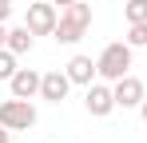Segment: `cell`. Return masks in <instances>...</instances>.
<instances>
[{"label": "cell", "mask_w": 147, "mask_h": 143, "mask_svg": "<svg viewBox=\"0 0 147 143\" xmlns=\"http://www.w3.org/2000/svg\"><path fill=\"white\" fill-rule=\"evenodd\" d=\"M40 72L32 68H16V76H12V95H20V99H32V95L40 92Z\"/></svg>", "instance_id": "obj_8"}, {"label": "cell", "mask_w": 147, "mask_h": 143, "mask_svg": "<svg viewBox=\"0 0 147 143\" xmlns=\"http://www.w3.org/2000/svg\"><path fill=\"white\" fill-rule=\"evenodd\" d=\"M84 103H88L92 115H107V111L115 107V92H111L107 84H88V99H84Z\"/></svg>", "instance_id": "obj_6"}, {"label": "cell", "mask_w": 147, "mask_h": 143, "mask_svg": "<svg viewBox=\"0 0 147 143\" xmlns=\"http://www.w3.org/2000/svg\"><path fill=\"white\" fill-rule=\"evenodd\" d=\"M127 44L131 48H147V20H135L127 28Z\"/></svg>", "instance_id": "obj_11"}, {"label": "cell", "mask_w": 147, "mask_h": 143, "mask_svg": "<svg viewBox=\"0 0 147 143\" xmlns=\"http://www.w3.org/2000/svg\"><path fill=\"white\" fill-rule=\"evenodd\" d=\"M88 24H92V8L80 4V0H72V4H64V12H60L52 36H56L60 44H72V40H80V36L88 32Z\"/></svg>", "instance_id": "obj_1"}, {"label": "cell", "mask_w": 147, "mask_h": 143, "mask_svg": "<svg viewBox=\"0 0 147 143\" xmlns=\"http://www.w3.org/2000/svg\"><path fill=\"white\" fill-rule=\"evenodd\" d=\"M8 44V28H4V20H0V48Z\"/></svg>", "instance_id": "obj_14"}, {"label": "cell", "mask_w": 147, "mask_h": 143, "mask_svg": "<svg viewBox=\"0 0 147 143\" xmlns=\"http://www.w3.org/2000/svg\"><path fill=\"white\" fill-rule=\"evenodd\" d=\"M8 52H16V56H24L28 48H32V28H28V24H20V28H12V32H8Z\"/></svg>", "instance_id": "obj_10"}, {"label": "cell", "mask_w": 147, "mask_h": 143, "mask_svg": "<svg viewBox=\"0 0 147 143\" xmlns=\"http://www.w3.org/2000/svg\"><path fill=\"white\" fill-rule=\"evenodd\" d=\"M16 76V52L0 48V80H12Z\"/></svg>", "instance_id": "obj_12"}, {"label": "cell", "mask_w": 147, "mask_h": 143, "mask_svg": "<svg viewBox=\"0 0 147 143\" xmlns=\"http://www.w3.org/2000/svg\"><path fill=\"white\" fill-rule=\"evenodd\" d=\"M127 24H135V20H147V0H127Z\"/></svg>", "instance_id": "obj_13"}, {"label": "cell", "mask_w": 147, "mask_h": 143, "mask_svg": "<svg viewBox=\"0 0 147 143\" xmlns=\"http://www.w3.org/2000/svg\"><path fill=\"white\" fill-rule=\"evenodd\" d=\"M0 123H4L8 131H24V127L36 123V107H32L28 99H20V95H12V99L0 103Z\"/></svg>", "instance_id": "obj_3"}, {"label": "cell", "mask_w": 147, "mask_h": 143, "mask_svg": "<svg viewBox=\"0 0 147 143\" xmlns=\"http://www.w3.org/2000/svg\"><path fill=\"white\" fill-rule=\"evenodd\" d=\"M56 4H28V16H24V24L32 28V36H48V32H56Z\"/></svg>", "instance_id": "obj_4"}, {"label": "cell", "mask_w": 147, "mask_h": 143, "mask_svg": "<svg viewBox=\"0 0 147 143\" xmlns=\"http://www.w3.org/2000/svg\"><path fill=\"white\" fill-rule=\"evenodd\" d=\"M139 107H143V123H147V95H143V103H139Z\"/></svg>", "instance_id": "obj_17"}, {"label": "cell", "mask_w": 147, "mask_h": 143, "mask_svg": "<svg viewBox=\"0 0 147 143\" xmlns=\"http://www.w3.org/2000/svg\"><path fill=\"white\" fill-rule=\"evenodd\" d=\"M99 76H107V80H119V76H127V68H131V44H107L103 52H99Z\"/></svg>", "instance_id": "obj_2"}, {"label": "cell", "mask_w": 147, "mask_h": 143, "mask_svg": "<svg viewBox=\"0 0 147 143\" xmlns=\"http://www.w3.org/2000/svg\"><path fill=\"white\" fill-rule=\"evenodd\" d=\"M52 4H72V0H52Z\"/></svg>", "instance_id": "obj_18"}, {"label": "cell", "mask_w": 147, "mask_h": 143, "mask_svg": "<svg viewBox=\"0 0 147 143\" xmlns=\"http://www.w3.org/2000/svg\"><path fill=\"white\" fill-rule=\"evenodd\" d=\"M111 92H115V103H119V107H135V103H143L147 88H143V80H139V76H119Z\"/></svg>", "instance_id": "obj_5"}, {"label": "cell", "mask_w": 147, "mask_h": 143, "mask_svg": "<svg viewBox=\"0 0 147 143\" xmlns=\"http://www.w3.org/2000/svg\"><path fill=\"white\" fill-rule=\"evenodd\" d=\"M72 88V80H68V72H44V80H40V95L52 99V103H60L64 95Z\"/></svg>", "instance_id": "obj_7"}, {"label": "cell", "mask_w": 147, "mask_h": 143, "mask_svg": "<svg viewBox=\"0 0 147 143\" xmlns=\"http://www.w3.org/2000/svg\"><path fill=\"white\" fill-rule=\"evenodd\" d=\"M0 20H8V0H0Z\"/></svg>", "instance_id": "obj_15"}, {"label": "cell", "mask_w": 147, "mask_h": 143, "mask_svg": "<svg viewBox=\"0 0 147 143\" xmlns=\"http://www.w3.org/2000/svg\"><path fill=\"white\" fill-rule=\"evenodd\" d=\"M0 143H8V127L4 123H0Z\"/></svg>", "instance_id": "obj_16"}, {"label": "cell", "mask_w": 147, "mask_h": 143, "mask_svg": "<svg viewBox=\"0 0 147 143\" xmlns=\"http://www.w3.org/2000/svg\"><path fill=\"white\" fill-rule=\"evenodd\" d=\"M64 72L72 84H92V72H99V64H92V56H72Z\"/></svg>", "instance_id": "obj_9"}]
</instances>
